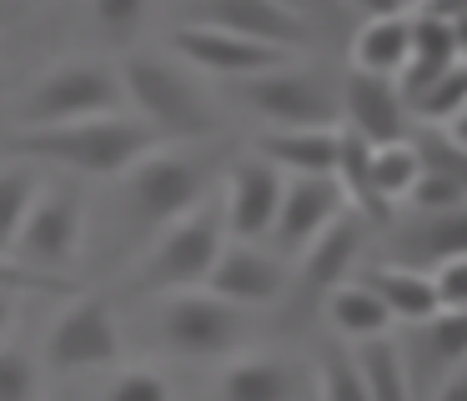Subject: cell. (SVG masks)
<instances>
[{"label": "cell", "instance_id": "cell-1", "mask_svg": "<svg viewBox=\"0 0 467 401\" xmlns=\"http://www.w3.org/2000/svg\"><path fill=\"white\" fill-rule=\"evenodd\" d=\"M156 130L131 116H86L61 120V126H26L5 140L11 156L51 160V166L81 170V176H126L146 150H156Z\"/></svg>", "mask_w": 467, "mask_h": 401}, {"label": "cell", "instance_id": "cell-2", "mask_svg": "<svg viewBox=\"0 0 467 401\" xmlns=\"http://www.w3.org/2000/svg\"><path fill=\"white\" fill-rule=\"evenodd\" d=\"M121 80V96H131V106L146 116V126L156 136H212L216 116L212 106L202 100V90L161 56H126V66L116 70Z\"/></svg>", "mask_w": 467, "mask_h": 401}, {"label": "cell", "instance_id": "cell-3", "mask_svg": "<svg viewBox=\"0 0 467 401\" xmlns=\"http://www.w3.org/2000/svg\"><path fill=\"white\" fill-rule=\"evenodd\" d=\"M222 246H226V221H222V206L206 196L196 211H186V216H176L171 226H161V241H156V251L141 261L136 286H146V291H192V286H202Z\"/></svg>", "mask_w": 467, "mask_h": 401}, {"label": "cell", "instance_id": "cell-4", "mask_svg": "<svg viewBox=\"0 0 467 401\" xmlns=\"http://www.w3.org/2000/svg\"><path fill=\"white\" fill-rule=\"evenodd\" d=\"M116 106H121L116 70L96 66V60H71V66H56L36 80V90L21 106V120L26 126H61V120L111 116Z\"/></svg>", "mask_w": 467, "mask_h": 401}, {"label": "cell", "instance_id": "cell-5", "mask_svg": "<svg viewBox=\"0 0 467 401\" xmlns=\"http://www.w3.org/2000/svg\"><path fill=\"white\" fill-rule=\"evenodd\" d=\"M126 180H131V211H136L141 226H171L176 216H186V211L202 206L206 190H212L206 160L156 156V150H146V156L126 170Z\"/></svg>", "mask_w": 467, "mask_h": 401}, {"label": "cell", "instance_id": "cell-6", "mask_svg": "<svg viewBox=\"0 0 467 401\" xmlns=\"http://www.w3.org/2000/svg\"><path fill=\"white\" fill-rule=\"evenodd\" d=\"M46 361L56 371H101L121 361V331H116V311L106 296L76 291L71 306L56 316L51 336H46Z\"/></svg>", "mask_w": 467, "mask_h": 401}, {"label": "cell", "instance_id": "cell-7", "mask_svg": "<svg viewBox=\"0 0 467 401\" xmlns=\"http://www.w3.org/2000/svg\"><path fill=\"white\" fill-rule=\"evenodd\" d=\"M161 336L182 356H222L242 336V306L212 296L206 286L166 291L161 301Z\"/></svg>", "mask_w": 467, "mask_h": 401}, {"label": "cell", "instance_id": "cell-8", "mask_svg": "<svg viewBox=\"0 0 467 401\" xmlns=\"http://www.w3.org/2000/svg\"><path fill=\"white\" fill-rule=\"evenodd\" d=\"M236 96L252 110H262L276 126H337L342 120V100L322 86L317 76L292 66H272L262 76H242L236 80Z\"/></svg>", "mask_w": 467, "mask_h": 401}, {"label": "cell", "instance_id": "cell-9", "mask_svg": "<svg viewBox=\"0 0 467 401\" xmlns=\"http://www.w3.org/2000/svg\"><path fill=\"white\" fill-rule=\"evenodd\" d=\"M86 216L76 196H36V206L26 211L21 231H16V261L36 271H66L81 256Z\"/></svg>", "mask_w": 467, "mask_h": 401}, {"label": "cell", "instance_id": "cell-10", "mask_svg": "<svg viewBox=\"0 0 467 401\" xmlns=\"http://www.w3.org/2000/svg\"><path fill=\"white\" fill-rule=\"evenodd\" d=\"M171 46L182 50L192 66L212 70V76H226V80L262 76V70H272V66H286V56H292V50H276V46H262V40L216 30V26H206V20H192V26L171 30Z\"/></svg>", "mask_w": 467, "mask_h": 401}, {"label": "cell", "instance_id": "cell-11", "mask_svg": "<svg viewBox=\"0 0 467 401\" xmlns=\"http://www.w3.org/2000/svg\"><path fill=\"white\" fill-rule=\"evenodd\" d=\"M282 170L262 156H246L232 166L226 176V196H222V221L236 241H262L272 236L276 206H282Z\"/></svg>", "mask_w": 467, "mask_h": 401}, {"label": "cell", "instance_id": "cell-12", "mask_svg": "<svg viewBox=\"0 0 467 401\" xmlns=\"http://www.w3.org/2000/svg\"><path fill=\"white\" fill-rule=\"evenodd\" d=\"M347 200L332 176H286L282 180V206H276L272 236L282 251H302L332 216H342Z\"/></svg>", "mask_w": 467, "mask_h": 401}, {"label": "cell", "instance_id": "cell-13", "mask_svg": "<svg viewBox=\"0 0 467 401\" xmlns=\"http://www.w3.org/2000/svg\"><path fill=\"white\" fill-rule=\"evenodd\" d=\"M202 20L216 30H232V36L276 46V50L306 46V20L286 0H202Z\"/></svg>", "mask_w": 467, "mask_h": 401}, {"label": "cell", "instance_id": "cell-14", "mask_svg": "<svg viewBox=\"0 0 467 401\" xmlns=\"http://www.w3.org/2000/svg\"><path fill=\"white\" fill-rule=\"evenodd\" d=\"M282 281H286L282 261L242 241V246L216 251V261H212V271H206L202 286L212 291V296L232 301V306H262V301L282 296Z\"/></svg>", "mask_w": 467, "mask_h": 401}, {"label": "cell", "instance_id": "cell-15", "mask_svg": "<svg viewBox=\"0 0 467 401\" xmlns=\"http://www.w3.org/2000/svg\"><path fill=\"white\" fill-rule=\"evenodd\" d=\"M342 126L357 130L367 146L402 140L407 136V106H402L397 80L352 70V80H347V90H342Z\"/></svg>", "mask_w": 467, "mask_h": 401}, {"label": "cell", "instance_id": "cell-16", "mask_svg": "<svg viewBox=\"0 0 467 401\" xmlns=\"http://www.w3.org/2000/svg\"><path fill=\"white\" fill-rule=\"evenodd\" d=\"M362 246H367L362 216H352V211L332 216L302 246V281H306V291H332V286H342V281H352V266L362 261Z\"/></svg>", "mask_w": 467, "mask_h": 401}, {"label": "cell", "instance_id": "cell-17", "mask_svg": "<svg viewBox=\"0 0 467 401\" xmlns=\"http://www.w3.org/2000/svg\"><path fill=\"white\" fill-rule=\"evenodd\" d=\"M256 156L286 176H332L337 126H276L272 136L256 140Z\"/></svg>", "mask_w": 467, "mask_h": 401}, {"label": "cell", "instance_id": "cell-18", "mask_svg": "<svg viewBox=\"0 0 467 401\" xmlns=\"http://www.w3.org/2000/svg\"><path fill=\"white\" fill-rule=\"evenodd\" d=\"M222 401H296V371L282 356H242L222 376Z\"/></svg>", "mask_w": 467, "mask_h": 401}, {"label": "cell", "instance_id": "cell-19", "mask_svg": "<svg viewBox=\"0 0 467 401\" xmlns=\"http://www.w3.org/2000/svg\"><path fill=\"white\" fill-rule=\"evenodd\" d=\"M362 281L382 296L387 316L392 321H427L437 311V296H432V281L427 271H412V266H367Z\"/></svg>", "mask_w": 467, "mask_h": 401}, {"label": "cell", "instance_id": "cell-20", "mask_svg": "<svg viewBox=\"0 0 467 401\" xmlns=\"http://www.w3.org/2000/svg\"><path fill=\"white\" fill-rule=\"evenodd\" d=\"M327 301V321L342 331L347 341H367V336H387L392 316H387L382 296H377L367 281H342V286L322 291Z\"/></svg>", "mask_w": 467, "mask_h": 401}, {"label": "cell", "instance_id": "cell-21", "mask_svg": "<svg viewBox=\"0 0 467 401\" xmlns=\"http://www.w3.org/2000/svg\"><path fill=\"white\" fill-rule=\"evenodd\" d=\"M407 66V10L402 15H367V26L352 40V70L397 80Z\"/></svg>", "mask_w": 467, "mask_h": 401}, {"label": "cell", "instance_id": "cell-22", "mask_svg": "<svg viewBox=\"0 0 467 401\" xmlns=\"http://www.w3.org/2000/svg\"><path fill=\"white\" fill-rule=\"evenodd\" d=\"M357 376H362L367 401H412V386H407V366L397 356V346L387 336H367L357 341V356H352Z\"/></svg>", "mask_w": 467, "mask_h": 401}, {"label": "cell", "instance_id": "cell-23", "mask_svg": "<svg viewBox=\"0 0 467 401\" xmlns=\"http://www.w3.org/2000/svg\"><path fill=\"white\" fill-rule=\"evenodd\" d=\"M422 176V156H417L412 140H382V146H372V190L382 206H392V200H407V190H412V180Z\"/></svg>", "mask_w": 467, "mask_h": 401}, {"label": "cell", "instance_id": "cell-24", "mask_svg": "<svg viewBox=\"0 0 467 401\" xmlns=\"http://www.w3.org/2000/svg\"><path fill=\"white\" fill-rule=\"evenodd\" d=\"M462 106H467V70L462 66L442 70V76L427 80V86L407 100V110H417L427 126H457V120H462Z\"/></svg>", "mask_w": 467, "mask_h": 401}, {"label": "cell", "instance_id": "cell-25", "mask_svg": "<svg viewBox=\"0 0 467 401\" xmlns=\"http://www.w3.org/2000/svg\"><path fill=\"white\" fill-rule=\"evenodd\" d=\"M36 196H41L36 170H26V166H5V170H0V251L16 246V231H21L26 211L36 206Z\"/></svg>", "mask_w": 467, "mask_h": 401}, {"label": "cell", "instance_id": "cell-26", "mask_svg": "<svg viewBox=\"0 0 467 401\" xmlns=\"http://www.w3.org/2000/svg\"><path fill=\"white\" fill-rule=\"evenodd\" d=\"M0 291H11V296H76V281L66 271H36L26 261H16L11 251H0Z\"/></svg>", "mask_w": 467, "mask_h": 401}, {"label": "cell", "instance_id": "cell-27", "mask_svg": "<svg viewBox=\"0 0 467 401\" xmlns=\"http://www.w3.org/2000/svg\"><path fill=\"white\" fill-rule=\"evenodd\" d=\"M427 336V351H432L442 366H462V351H467V311H447L437 306L427 321H417Z\"/></svg>", "mask_w": 467, "mask_h": 401}, {"label": "cell", "instance_id": "cell-28", "mask_svg": "<svg viewBox=\"0 0 467 401\" xmlns=\"http://www.w3.org/2000/svg\"><path fill=\"white\" fill-rule=\"evenodd\" d=\"M407 200H412L417 211H427V216L462 211V200H467V176H452V170H422V176L412 180V190H407Z\"/></svg>", "mask_w": 467, "mask_h": 401}, {"label": "cell", "instance_id": "cell-29", "mask_svg": "<svg viewBox=\"0 0 467 401\" xmlns=\"http://www.w3.org/2000/svg\"><path fill=\"white\" fill-rule=\"evenodd\" d=\"M427 281H432L437 306L467 311V251H457V256H437L432 271H427Z\"/></svg>", "mask_w": 467, "mask_h": 401}, {"label": "cell", "instance_id": "cell-30", "mask_svg": "<svg viewBox=\"0 0 467 401\" xmlns=\"http://www.w3.org/2000/svg\"><path fill=\"white\" fill-rule=\"evenodd\" d=\"M106 401H171V386H166L161 371H151V366H131V371H121V376L111 381Z\"/></svg>", "mask_w": 467, "mask_h": 401}, {"label": "cell", "instance_id": "cell-31", "mask_svg": "<svg viewBox=\"0 0 467 401\" xmlns=\"http://www.w3.org/2000/svg\"><path fill=\"white\" fill-rule=\"evenodd\" d=\"M322 401H367L362 376L342 351H327L322 356Z\"/></svg>", "mask_w": 467, "mask_h": 401}, {"label": "cell", "instance_id": "cell-32", "mask_svg": "<svg viewBox=\"0 0 467 401\" xmlns=\"http://www.w3.org/2000/svg\"><path fill=\"white\" fill-rule=\"evenodd\" d=\"M0 401H36V361L26 351H0Z\"/></svg>", "mask_w": 467, "mask_h": 401}, {"label": "cell", "instance_id": "cell-33", "mask_svg": "<svg viewBox=\"0 0 467 401\" xmlns=\"http://www.w3.org/2000/svg\"><path fill=\"white\" fill-rule=\"evenodd\" d=\"M91 10L106 30H131L146 15V0H91Z\"/></svg>", "mask_w": 467, "mask_h": 401}, {"label": "cell", "instance_id": "cell-34", "mask_svg": "<svg viewBox=\"0 0 467 401\" xmlns=\"http://www.w3.org/2000/svg\"><path fill=\"white\" fill-rule=\"evenodd\" d=\"M412 10H417V15H427V20H447V26H462L467 0H412Z\"/></svg>", "mask_w": 467, "mask_h": 401}, {"label": "cell", "instance_id": "cell-35", "mask_svg": "<svg viewBox=\"0 0 467 401\" xmlns=\"http://www.w3.org/2000/svg\"><path fill=\"white\" fill-rule=\"evenodd\" d=\"M437 401H467V371L462 366H447V381L437 391Z\"/></svg>", "mask_w": 467, "mask_h": 401}, {"label": "cell", "instance_id": "cell-36", "mask_svg": "<svg viewBox=\"0 0 467 401\" xmlns=\"http://www.w3.org/2000/svg\"><path fill=\"white\" fill-rule=\"evenodd\" d=\"M362 15H402L407 10V0H352Z\"/></svg>", "mask_w": 467, "mask_h": 401}, {"label": "cell", "instance_id": "cell-37", "mask_svg": "<svg viewBox=\"0 0 467 401\" xmlns=\"http://www.w3.org/2000/svg\"><path fill=\"white\" fill-rule=\"evenodd\" d=\"M11 321H16V296L11 291H0V336L11 331Z\"/></svg>", "mask_w": 467, "mask_h": 401}, {"label": "cell", "instance_id": "cell-38", "mask_svg": "<svg viewBox=\"0 0 467 401\" xmlns=\"http://www.w3.org/2000/svg\"><path fill=\"white\" fill-rule=\"evenodd\" d=\"M407 5H412V0H407Z\"/></svg>", "mask_w": 467, "mask_h": 401}]
</instances>
